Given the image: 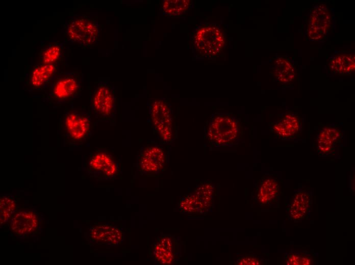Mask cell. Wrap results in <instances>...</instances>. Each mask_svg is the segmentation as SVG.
I'll use <instances>...</instances> for the list:
<instances>
[{"label":"cell","instance_id":"1","mask_svg":"<svg viewBox=\"0 0 355 265\" xmlns=\"http://www.w3.org/2000/svg\"><path fill=\"white\" fill-rule=\"evenodd\" d=\"M93 122L89 111L71 103L60 118L59 130L63 144L71 147L82 145L93 132Z\"/></svg>","mask_w":355,"mask_h":265},{"label":"cell","instance_id":"2","mask_svg":"<svg viewBox=\"0 0 355 265\" xmlns=\"http://www.w3.org/2000/svg\"><path fill=\"white\" fill-rule=\"evenodd\" d=\"M205 136L208 142L215 148L233 147L241 141L240 121L231 113L215 112L209 120Z\"/></svg>","mask_w":355,"mask_h":265},{"label":"cell","instance_id":"3","mask_svg":"<svg viewBox=\"0 0 355 265\" xmlns=\"http://www.w3.org/2000/svg\"><path fill=\"white\" fill-rule=\"evenodd\" d=\"M192 50L196 59H212L219 55L226 44L224 32L215 22H203L190 34Z\"/></svg>","mask_w":355,"mask_h":265},{"label":"cell","instance_id":"4","mask_svg":"<svg viewBox=\"0 0 355 265\" xmlns=\"http://www.w3.org/2000/svg\"><path fill=\"white\" fill-rule=\"evenodd\" d=\"M83 80L84 75L81 72H59L43 91V101L54 107L71 103L80 96L83 89Z\"/></svg>","mask_w":355,"mask_h":265},{"label":"cell","instance_id":"5","mask_svg":"<svg viewBox=\"0 0 355 265\" xmlns=\"http://www.w3.org/2000/svg\"><path fill=\"white\" fill-rule=\"evenodd\" d=\"M67 41L83 47H90L98 39L100 26L94 19L82 14L72 15L65 23Z\"/></svg>","mask_w":355,"mask_h":265},{"label":"cell","instance_id":"6","mask_svg":"<svg viewBox=\"0 0 355 265\" xmlns=\"http://www.w3.org/2000/svg\"><path fill=\"white\" fill-rule=\"evenodd\" d=\"M148 114L150 126L159 139L164 143L174 139L172 111L170 104L164 98L148 100Z\"/></svg>","mask_w":355,"mask_h":265},{"label":"cell","instance_id":"7","mask_svg":"<svg viewBox=\"0 0 355 265\" xmlns=\"http://www.w3.org/2000/svg\"><path fill=\"white\" fill-rule=\"evenodd\" d=\"M90 99L91 111L97 122H109L115 119L116 96L111 83L99 82L92 92Z\"/></svg>","mask_w":355,"mask_h":265},{"label":"cell","instance_id":"8","mask_svg":"<svg viewBox=\"0 0 355 265\" xmlns=\"http://www.w3.org/2000/svg\"><path fill=\"white\" fill-rule=\"evenodd\" d=\"M86 171L90 177L98 180L116 178L120 174L119 162L105 148H97L90 152Z\"/></svg>","mask_w":355,"mask_h":265},{"label":"cell","instance_id":"9","mask_svg":"<svg viewBox=\"0 0 355 265\" xmlns=\"http://www.w3.org/2000/svg\"><path fill=\"white\" fill-rule=\"evenodd\" d=\"M150 251L156 264L176 263L182 256L181 238L172 234H161L152 245Z\"/></svg>","mask_w":355,"mask_h":265},{"label":"cell","instance_id":"10","mask_svg":"<svg viewBox=\"0 0 355 265\" xmlns=\"http://www.w3.org/2000/svg\"><path fill=\"white\" fill-rule=\"evenodd\" d=\"M166 156L158 145L147 144L141 147L137 155V170L142 175H156L164 169Z\"/></svg>","mask_w":355,"mask_h":265},{"label":"cell","instance_id":"11","mask_svg":"<svg viewBox=\"0 0 355 265\" xmlns=\"http://www.w3.org/2000/svg\"><path fill=\"white\" fill-rule=\"evenodd\" d=\"M60 62L46 64L40 63L33 67L27 75L25 84L29 92H43L59 71Z\"/></svg>","mask_w":355,"mask_h":265},{"label":"cell","instance_id":"12","mask_svg":"<svg viewBox=\"0 0 355 265\" xmlns=\"http://www.w3.org/2000/svg\"><path fill=\"white\" fill-rule=\"evenodd\" d=\"M39 214L34 210H17L12 215L9 226L11 231L19 237H24L35 233L40 226Z\"/></svg>","mask_w":355,"mask_h":265},{"label":"cell","instance_id":"13","mask_svg":"<svg viewBox=\"0 0 355 265\" xmlns=\"http://www.w3.org/2000/svg\"><path fill=\"white\" fill-rule=\"evenodd\" d=\"M279 194L280 184L277 178L265 175L257 184L253 198L260 207H271L278 201Z\"/></svg>","mask_w":355,"mask_h":265},{"label":"cell","instance_id":"14","mask_svg":"<svg viewBox=\"0 0 355 265\" xmlns=\"http://www.w3.org/2000/svg\"><path fill=\"white\" fill-rule=\"evenodd\" d=\"M89 235L91 242L110 247L118 246L124 239L121 228L108 223L91 226Z\"/></svg>","mask_w":355,"mask_h":265},{"label":"cell","instance_id":"15","mask_svg":"<svg viewBox=\"0 0 355 265\" xmlns=\"http://www.w3.org/2000/svg\"><path fill=\"white\" fill-rule=\"evenodd\" d=\"M331 15L327 6L320 5L312 9L308 24L309 37L313 40H321L325 38L331 25Z\"/></svg>","mask_w":355,"mask_h":265},{"label":"cell","instance_id":"16","mask_svg":"<svg viewBox=\"0 0 355 265\" xmlns=\"http://www.w3.org/2000/svg\"><path fill=\"white\" fill-rule=\"evenodd\" d=\"M312 192L299 189L294 192L292 200L287 208L289 220L294 222L309 218L312 204Z\"/></svg>","mask_w":355,"mask_h":265},{"label":"cell","instance_id":"17","mask_svg":"<svg viewBox=\"0 0 355 265\" xmlns=\"http://www.w3.org/2000/svg\"><path fill=\"white\" fill-rule=\"evenodd\" d=\"M341 136L340 131L332 126L322 128L317 137V149L321 155H329Z\"/></svg>","mask_w":355,"mask_h":265},{"label":"cell","instance_id":"18","mask_svg":"<svg viewBox=\"0 0 355 265\" xmlns=\"http://www.w3.org/2000/svg\"><path fill=\"white\" fill-rule=\"evenodd\" d=\"M272 72L276 80L282 84L291 83L295 76V68L288 59L279 57L276 58L272 65Z\"/></svg>","mask_w":355,"mask_h":265},{"label":"cell","instance_id":"19","mask_svg":"<svg viewBox=\"0 0 355 265\" xmlns=\"http://www.w3.org/2000/svg\"><path fill=\"white\" fill-rule=\"evenodd\" d=\"M177 209L186 214H206L200 200L194 191L181 198L178 203Z\"/></svg>","mask_w":355,"mask_h":265},{"label":"cell","instance_id":"20","mask_svg":"<svg viewBox=\"0 0 355 265\" xmlns=\"http://www.w3.org/2000/svg\"><path fill=\"white\" fill-rule=\"evenodd\" d=\"M192 7L193 1L191 0H164L160 9L164 15L180 16L186 14Z\"/></svg>","mask_w":355,"mask_h":265},{"label":"cell","instance_id":"21","mask_svg":"<svg viewBox=\"0 0 355 265\" xmlns=\"http://www.w3.org/2000/svg\"><path fill=\"white\" fill-rule=\"evenodd\" d=\"M193 191L200 200L206 214L212 210L215 194L214 184L212 182H203L196 186Z\"/></svg>","mask_w":355,"mask_h":265},{"label":"cell","instance_id":"22","mask_svg":"<svg viewBox=\"0 0 355 265\" xmlns=\"http://www.w3.org/2000/svg\"><path fill=\"white\" fill-rule=\"evenodd\" d=\"M56 41L48 43L39 53L41 63L50 64L60 62L62 58L64 44Z\"/></svg>","mask_w":355,"mask_h":265},{"label":"cell","instance_id":"23","mask_svg":"<svg viewBox=\"0 0 355 265\" xmlns=\"http://www.w3.org/2000/svg\"><path fill=\"white\" fill-rule=\"evenodd\" d=\"M354 56L352 54H340L330 60L329 68L334 73L345 74L354 71Z\"/></svg>","mask_w":355,"mask_h":265},{"label":"cell","instance_id":"24","mask_svg":"<svg viewBox=\"0 0 355 265\" xmlns=\"http://www.w3.org/2000/svg\"><path fill=\"white\" fill-rule=\"evenodd\" d=\"M17 210L16 202L10 195H4L0 199L1 226L9 223L13 214Z\"/></svg>","mask_w":355,"mask_h":265},{"label":"cell","instance_id":"25","mask_svg":"<svg viewBox=\"0 0 355 265\" xmlns=\"http://www.w3.org/2000/svg\"><path fill=\"white\" fill-rule=\"evenodd\" d=\"M287 265H310L315 262L314 255L307 251H291L284 256Z\"/></svg>","mask_w":355,"mask_h":265},{"label":"cell","instance_id":"26","mask_svg":"<svg viewBox=\"0 0 355 265\" xmlns=\"http://www.w3.org/2000/svg\"><path fill=\"white\" fill-rule=\"evenodd\" d=\"M280 120L284 123L295 135L301 131V123L298 116L295 114L290 113H285Z\"/></svg>","mask_w":355,"mask_h":265},{"label":"cell","instance_id":"27","mask_svg":"<svg viewBox=\"0 0 355 265\" xmlns=\"http://www.w3.org/2000/svg\"><path fill=\"white\" fill-rule=\"evenodd\" d=\"M271 129L276 136L283 140H290L295 136L280 120L274 121L271 124Z\"/></svg>","mask_w":355,"mask_h":265},{"label":"cell","instance_id":"28","mask_svg":"<svg viewBox=\"0 0 355 265\" xmlns=\"http://www.w3.org/2000/svg\"><path fill=\"white\" fill-rule=\"evenodd\" d=\"M264 259L255 254H245L238 257L235 262L240 265H261L264 264Z\"/></svg>","mask_w":355,"mask_h":265}]
</instances>
